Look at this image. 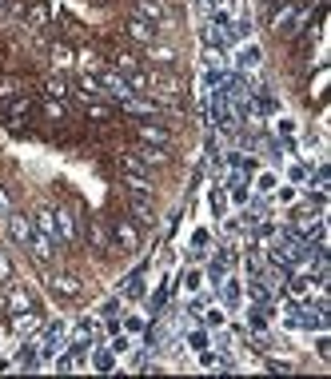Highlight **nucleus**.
Segmentation results:
<instances>
[{
    "instance_id": "nucleus-34",
    "label": "nucleus",
    "mask_w": 331,
    "mask_h": 379,
    "mask_svg": "<svg viewBox=\"0 0 331 379\" xmlns=\"http://www.w3.org/2000/svg\"><path fill=\"white\" fill-rule=\"evenodd\" d=\"M295 199H300L295 188H275V204H295Z\"/></svg>"
},
{
    "instance_id": "nucleus-20",
    "label": "nucleus",
    "mask_w": 331,
    "mask_h": 379,
    "mask_svg": "<svg viewBox=\"0 0 331 379\" xmlns=\"http://www.w3.org/2000/svg\"><path fill=\"white\" fill-rule=\"evenodd\" d=\"M136 156L144 160V168H156V164H168V152L156 148V144H136Z\"/></svg>"
},
{
    "instance_id": "nucleus-14",
    "label": "nucleus",
    "mask_w": 331,
    "mask_h": 379,
    "mask_svg": "<svg viewBox=\"0 0 331 379\" xmlns=\"http://www.w3.org/2000/svg\"><path fill=\"white\" fill-rule=\"evenodd\" d=\"M28 251H32V256H36V259H41V264H56V239L41 236V232H36V236H32Z\"/></svg>"
},
{
    "instance_id": "nucleus-11",
    "label": "nucleus",
    "mask_w": 331,
    "mask_h": 379,
    "mask_svg": "<svg viewBox=\"0 0 331 379\" xmlns=\"http://www.w3.org/2000/svg\"><path fill=\"white\" fill-rule=\"evenodd\" d=\"M132 16H144L148 24H164V20H168V9H164L160 0H136V4H132Z\"/></svg>"
},
{
    "instance_id": "nucleus-21",
    "label": "nucleus",
    "mask_w": 331,
    "mask_h": 379,
    "mask_svg": "<svg viewBox=\"0 0 331 379\" xmlns=\"http://www.w3.org/2000/svg\"><path fill=\"white\" fill-rule=\"evenodd\" d=\"M220 288H224V303L228 308H240V299H243V284L236 276H228V279H220Z\"/></svg>"
},
{
    "instance_id": "nucleus-4",
    "label": "nucleus",
    "mask_w": 331,
    "mask_h": 379,
    "mask_svg": "<svg viewBox=\"0 0 331 379\" xmlns=\"http://www.w3.org/2000/svg\"><path fill=\"white\" fill-rule=\"evenodd\" d=\"M84 236H88V248L100 251V256L112 248V224H104V219H88L84 224Z\"/></svg>"
},
{
    "instance_id": "nucleus-12",
    "label": "nucleus",
    "mask_w": 331,
    "mask_h": 379,
    "mask_svg": "<svg viewBox=\"0 0 331 379\" xmlns=\"http://www.w3.org/2000/svg\"><path fill=\"white\" fill-rule=\"evenodd\" d=\"M24 20H28L32 28H44L52 20V9H48V0H24V12H21Z\"/></svg>"
},
{
    "instance_id": "nucleus-9",
    "label": "nucleus",
    "mask_w": 331,
    "mask_h": 379,
    "mask_svg": "<svg viewBox=\"0 0 331 379\" xmlns=\"http://www.w3.org/2000/svg\"><path fill=\"white\" fill-rule=\"evenodd\" d=\"M52 212H56V236H61V244H76L80 228H76V216H72V208H52Z\"/></svg>"
},
{
    "instance_id": "nucleus-22",
    "label": "nucleus",
    "mask_w": 331,
    "mask_h": 379,
    "mask_svg": "<svg viewBox=\"0 0 331 379\" xmlns=\"http://www.w3.org/2000/svg\"><path fill=\"white\" fill-rule=\"evenodd\" d=\"M41 100V112L48 120H68V104H64V100H52V96H36Z\"/></svg>"
},
{
    "instance_id": "nucleus-46",
    "label": "nucleus",
    "mask_w": 331,
    "mask_h": 379,
    "mask_svg": "<svg viewBox=\"0 0 331 379\" xmlns=\"http://www.w3.org/2000/svg\"><path fill=\"white\" fill-rule=\"evenodd\" d=\"M0 311H4V303H0Z\"/></svg>"
},
{
    "instance_id": "nucleus-42",
    "label": "nucleus",
    "mask_w": 331,
    "mask_h": 379,
    "mask_svg": "<svg viewBox=\"0 0 331 379\" xmlns=\"http://www.w3.org/2000/svg\"><path fill=\"white\" fill-rule=\"evenodd\" d=\"M9 212H12V196L0 188V216H9Z\"/></svg>"
},
{
    "instance_id": "nucleus-43",
    "label": "nucleus",
    "mask_w": 331,
    "mask_h": 379,
    "mask_svg": "<svg viewBox=\"0 0 331 379\" xmlns=\"http://www.w3.org/2000/svg\"><path fill=\"white\" fill-rule=\"evenodd\" d=\"M120 311V299H108V303H100V316H116Z\"/></svg>"
},
{
    "instance_id": "nucleus-24",
    "label": "nucleus",
    "mask_w": 331,
    "mask_h": 379,
    "mask_svg": "<svg viewBox=\"0 0 331 379\" xmlns=\"http://www.w3.org/2000/svg\"><path fill=\"white\" fill-rule=\"evenodd\" d=\"M44 96H52V100H68V96H72V92H68V80L48 76V80H44Z\"/></svg>"
},
{
    "instance_id": "nucleus-3",
    "label": "nucleus",
    "mask_w": 331,
    "mask_h": 379,
    "mask_svg": "<svg viewBox=\"0 0 331 379\" xmlns=\"http://www.w3.org/2000/svg\"><path fill=\"white\" fill-rule=\"evenodd\" d=\"M4 224H9V236L16 239L21 248H28L32 236H36V224H32L28 216H21V212H9V216H4Z\"/></svg>"
},
{
    "instance_id": "nucleus-13",
    "label": "nucleus",
    "mask_w": 331,
    "mask_h": 379,
    "mask_svg": "<svg viewBox=\"0 0 331 379\" xmlns=\"http://www.w3.org/2000/svg\"><path fill=\"white\" fill-rule=\"evenodd\" d=\"M88 351H92V359H88L92 371H116V351H112L108 343H92Z\"/></svg>"
},
{
    "instance_id": "nucleus-41",
    "label": "nucleus",
    "mask_w": 331,
    "mask_h": 379,
    "mask_svg": "<svg viewBox=\"0 0 331 379\" xmlns=\"http://www.w3.org/2000/svg\"><path fill=\"white\" fill-rule=\"evenodd\" d=\"M191 244H196V248H208V244H211V236H208V232H191Z\"/></svg>"
},
{
    "instance_id": "nucleus-18",
    "label": "nucleus",
    "mask_w": 331,
    "mask_h": 379,
    "mask_svg": "<svg viewBox=\"0 0 331 379\" xmlns=\"http://www.w3.org/2000/svg\"><path fill=\"white\" fill-rule=\"evenodd\" d=\"M120 180L128 184L132 192H140V196H152V180L148 172H132V168H120Z\"/></svg>"
},
{
    "instance_id": "nucleus-40",
    "label": "nucleus",
    "mask_w": 331,
    "mask_h": 379,
    "mask_svg": "<svg viewBox=\"0 0 331 379\" xmlns=\"http://www.w3.org/2000/svg\"><path fill=\"white\" fill-rule=\"evenodd\" d=\"M268 368H271V371H280V375H291V371H295L291 363H283V359H268Z\"/></svg>"
},
{
    "instance_id": "nucleus-37",
    "label": "nucleus",
    "mask_w": 331,
    "mask_h": 379,
    "mask_svg": "<svg viewBox=\"0 0 331 379\" xmlns=\"http://www.w3.org/2000/svg\"><path fill=\"white\" fill-rule=\"evenodd\" d=\"M200 284H204L200 271H188V276H184V288H188V291H200Z\"/></svg>"
},
{
    "instance_id": "nucleus-5",
    "label": "nucleus",
    "mask_w": 331,
    "mask_h": 379,
    "mask_svg": "<svg viewBox=\"0 0 331 379\" xmlns=\"http://www.w3.org/2000/svg\"><path fill=\"white\" fill-rule=\"evenodd\" d=\"M0 303H4V311H9V316L36 308V299H32V291H28V288H9V291H0Z\"/></svg>"
},
{
    "instance_id": "nucleus-25",
    "label": "nucleus",
    "mask_w": 331,
    "mask_h": 379,
    "mask_svg": "<svg viewBox=\"0 0 331 379\" xmlns=\"http://www.w3.org/2000/svg\"><path fill=\"white\" fill-rule=\"evenodd\" d=\"M144 48H148V56L156 60V64H176V52H172L168 44H156V40H152V44H144Z\"/></svg>"
},
{
    "instance_id": "nucleus-10",
    "label": "nucleus",
    "mask_w": 331,
    "mask_h": 379,
    "mask_svg": "<svg viewBox=\"0 0 331 379\" xmlns=\"http://www.w3.org/2000/svg\"><path fill=\"white\" fill-rule=\"evenodd\" d=\"M116 104H120V112H128V116H156V112H160V104H156V100H144V96H124V100H116Z\"/></svg>"
},
{
    "instance_id": "nucleus-1",
    "label": "nucleus",
    "mask_w": 331,
    "mask_h": 379,
    "mask_svg": "<svg viewBox=\"0 0 331 379\" xmlns=\"http://www.w3.org/2000/svg\"><path fill=\"white\" fill-rule=\"evenodd\" d=\"M144 244V232L136 219H120V224H112V248L124 251V256H136Z\"/></svg>"
},
{
    "instance_id": "nucleus-17",
    "label": "nucleus",
    "mask_w": 331,
    "mask_h": 379,
    "mask_svg": "<svg viewBox=\"0 0 331 379\" xmlns=\"http://www.w3.org/2000/svg\"><path fill=\"white\" fill-rule=\"evenodd\" d=\"M32 224H36V232H41V236H48V239H56V244H61V236H56V212H52V208H41L36 216H32Z\"/></svg>"
},
{
    "instance_id": "nucleus-38",
    "label": "nucleus",
    "mask_w": 331,
    "mask_h": 379,
    "mask_svg": "<svg viewBox=\"0 0 331 379\" xmlns=\"http://www.w3.org/2000/svg\"><path fill=\"white\" fill-rule=\"evenodd\" d=\"M16 92H21V84H16V80H0V100H4V96H16Z\"/></svg>"
},
{
    "instance_id": "nucleus-2",
    "label": "nucleus",
    "mask_w": 331,
    "mask_h": 379,
    "mask_svg": "<svg viewBox=\"0 0 331 379\" xmlns=\"http://www.w3.org/2000/svg\"><path fill=\"white\" fill-rule=\"evenodd\" d=\"M32 108H36V96H24V92H16L12 100H4V116H9L12 128H21L24 120L32 116Z\"/></svg>"
},
{
    "instance_id": "nucleus-23",
    "label": "nucleus",
    "mask_w": 331,
    "mask_h": 379,
    "mask_svg": "<svg viewBox=\"0 0 331 379\" xmlns=\"http://www.w3.org/2000/svg\"><path fill=\"white\" fill-rule=\"evenodd\" d=\"M52 64H56L61 72H68L72 64H76V52H72L68 44H52Z\"/></svg>"
},
{
    "instance_id": "nucleus-27",
    "label": "nucleus",
    "mask_w": 331,
    "mask_h": 379,
    "mask_svg": "<svg viewBox=\"0 0 331 379\" xmlns=\"http://www.w3.org/2000/svg\"><path fill=\"white\" fill-rule=\"evenodd\" d=\"M16 279V268H12V256L9 251H0V284H12Z\"/></svg>"
},
{
    "instance_id": "nucleus-30",
    "label": "nucleus",
    "mask_w": 331,
    "mask_h": 379,
    "mask_svg": "<svg viewBox=\"0 0 331 379\" xmlns=\"http://www.w3.org/2000/svg\"><path fill=\"white\" fill-rule=\"evenodd\" d=\"M248 328L256 331V336H260V331L268 328V316H263V308H251V311H248Z\"/></svg>"
},
{
    "instance_id": "nucleus-44",
    "label": "nucleus",
    "mask_w": 331,
    "mask_h": 379,
    "mask_svg": "<svg viewBox=\"0 0 331 379\" xmlns=\"http://www.w3.org/2000/svg\"><path fill=\"white\" fill-rule=\"evenodd\" d=\"M315 351H320V355H323V359H331V355H327V351H331L327 336H320V339H315Z\"/></svg>"
},
{
    "instance_id": "nucleus-8",
    "label": "nucleus",
    "mask_w": 331,
    "mask_h": 379,
    "mask_svg": "<svg viewBox=\"0 0 331 379\" xmlns=\"http://www.w3.org/2000/svg\"><path fill=\"white\" fill-rule=\"evenodd\" d=\"M124 36L136 40V44H152L156 40V24H148L144 16H128L124 20Z\"/></svg>"
},
{
    "instance_id": "nucleus-15",
    "label": "nucleus",
    "mask_w": 331,
    "mask_h": 379,
    "mask_svg": "<svg viewBox=\"0 0 331 379\" xmlns=\"http://www.w3.org/2000/svg\"><path fill=\"white\" fill-rule=\"evenodd\" d=\"M128 208H132V219H136V224H144V228H152V224H156V212H152L148 196H132Z\"/></svg>"
},
{
    "instance_id": "nucleus-45",
    "label": "nucleus",
    "mask_w": 331,
    "mask_h": 379,
    "mask_svg": "<svg viewBox=\"0 0 331 379\" xmlns=\"http://www.w3.org/2000/svg\"><path fill=\"white\" fill-rule=\"evenodd\" d=\"M268 4H288V0H268Z\"/></svg>"
},
{
    "instance_id": "nucleus-36",
    "label": "nucleus",
    "mask_w": 331,
    "mask_h": 379,
    "mask_svg": "<svg viewBox=\"0 0 331 379\" xmlns=\"http://www.w3.org/2000/svg\"><path fill=\"white\" fill-rule=\"evenodd\" d=\"M188 343H191L196 351H204V348H208V331H191V336H188Z\"/></svg>"
},
{
    "instance_id": "nucleus-39",
    "label": "nucleus",
    "mask_w": 331,
    "mask_h": 379,
    "mask_svg": "<svg viewBox=\"0 0 331 379\" xmlns=\"http://www.w3.org/2000/svg\"><path fill=\"white\" fill-rule=\"evenodd\" d=\"M275 128H280V136H283V140H291V136H295V124H291L288 116H280V124H275Z\"/></svg>"
},
{
    "instance_id": "nucleus-16",
    "label": "nucleus",
    "mask_w": 331,
    "mask_h": 379,
    "mask_svg": "<svg viewBox=\"0 0 331 379\" xmlns=\"http://www.w3.org/2000/svg\"><path fill=\"white\" fill-rule=\"evenodd\" d=\"M140 144H156V148H168V140H172V132L168 128H160V124H140Z\"/></svg>"
},
{
    "instance_id": "nucleus-6",
    "label": "nucleus",
    "mask_w": 331,
    "mask_h": 379,
    "mask_svg": "<svg viewBox=\"0 0 331 379\" xmlns=\"http://www.w3.org/2000/svg\"><path fill=\"white\" fill-rule=\"evenodd\" d=\"M12 336H21V339H28V336H36V331L44 328V319H41V311L32 308V311H16V316H12Z\"/></svg>"
},
{
    "instance_id": "nucleus-33",
    "label": "nucleus",
    "mask_w": 331,
    "mask_h": 379,
    "mask_svg": "<svg viewBox=\"0 0 331 379\" xmlns=\"http://www.w3.org/2000/svg\"><path fill=\"white\" fill-rule=\"evenodd\" d=\"M204 64H208V68H224L228 60H224V52H220V48H204Z\"/></svg>"
},
{
    "instance_id": "nucleus-32",
    "label": "nucleus",
    "mask_w": 331,
    "mask_h": 379,
    "mask_svg": "<svg viewBox=\"0 0 331 379\" xmlns=\"http://www.w3.org/2000/svg\"><path fill=\"white\" fill-rule=\"evenodd\" d=\"M116 64H120V76H128V72H140V60L128 56V52H120V56H116Z\"/></svg>"
},
{
    "instance_id": "nucleus-19",
    "label": "nucleus",
    "mask_w": 331,
    "mask_h": 379,
    "mask_svg": "<svg viewBox=\"0 0 331 379\" xmlns=\"http://www.w3.org/2000/svg\"><path fill=\"white\" fill-rule=\"evenodd\" d=\"M260 48H256V44H243V48L240 52H236V68H240V72H256V68H260Z\"/></svg>"
},
{
    "instance_id": "nucleus-7",
    "label": "nucleus",
    "mask_w": 331,
    "mask_h": 379,
    "mask_svg": "<svg viewBox=\"0 0 331 379\" xmlns=\"http://www.w3.org/2000/svg\"><path fill=\"white\" fill-rule=\"evenodd\" d=\"M44 284H48L56 296H64V299H76V296H80V279H76V276H64V271H48V276H44Z\"/></svg>"
},
{
    "instance_id": "nucleus-28",
    "label": "nucleus",
    "mask_w": 331,
    "mask_h": 379,
    "mask_svg": "<svg viewBox=\"0 0 331 379\" xmlns=\"http://www.w3.org/2000/svg\"><path fill=\"white\" fill-rule=\"evenodd\" d=\"M275 188H280L275 172H260V176H256V192H275Z\"/></svg>"
},
{
    "instance_id": "nucleus-31",
    "label": "nucleus",
    "mask_w": 331,
    "mask_h": 379,
    "mask_svg": "<svg viewBox=\"0 0 331 379\" xmlns=\"http://www.w3.org/2000/svg\"><path fill=\"white\" fill-rule=\"evenodd\" d=\"M120 328L128 331V336H140V331L148 328V323H144V316H124V319H120Z\"/></svg>"
},
{
    "instance_id": "nucleus-35",
    "label": "nucleus",
    "mask_w": 331,
    "mask_h": 379,
    "mask_svg": "<svg viewBox=\"0 0 331 379\" xmlns=\"http://www.w3.org/2000/svg\"><path fill=\"white\" fill-rule=\"evenodd\" d=\"M204 319H208V328H224V311L220 308H208V311H204Z\"/></svg>"
},
{
    "instance_id": "nucleus-29",
    "label": "nucleus",
    "mask_w": 331,
    "mask_h": 379,
    "mask_svg": "<svg viewBox=\"0 0 331 379\" xmlns=\"http://www.w3.org/2000/svg\"><path fill=\"white\" fill-rule=\"evenodd\" d=\"M120 296H124V299H128V296H144V279H140V276L124 279V284H120Z\"/></svg>"
},
{
    "instance_id": "nucleus-26",
    "label": "nucleus",
    "mask_w": 331,
    "mask_h": 379,
    "mask_svg": "<svg viewBox=\"0 0 331 379\" xmlns=\"http://www.w3.org/2000/svg\"><path fill=\"white\" fill-rule=\"evenodd\" d=\"M288 176H291V184H308L311 180V164H303V160H295L288 168Z\"/></svg>"
}]
</instances>
